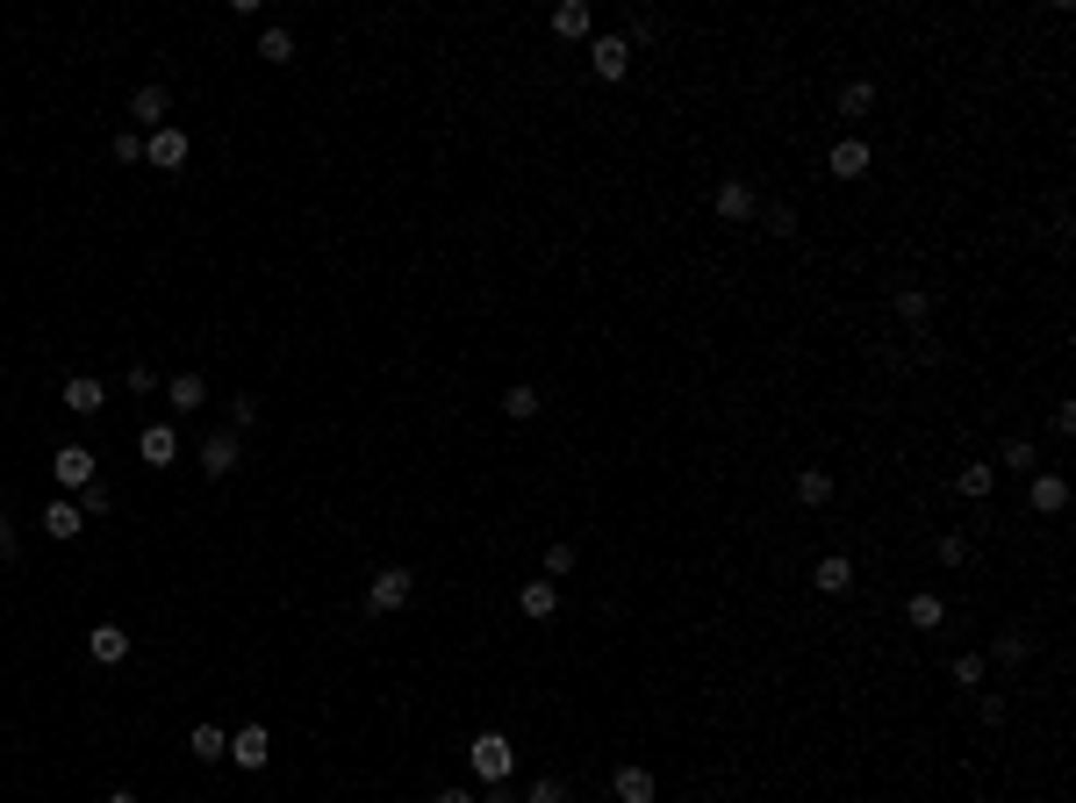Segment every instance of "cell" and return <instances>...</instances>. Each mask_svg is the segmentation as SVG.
I'll return each instance as SVG.
<instances>
[{
    "mask_svg": "<svg viewBox=\"0 0 1076 803\" xmlns=\"http://www.w3.org/2000/svg\"><path fill=\"white\" fill-rule=\"evenodd\" d=\"M467 761H474L481 782H510V768H517V739H510V732H481L474 746H467Z\"/></svg>",
    "mask_w": 1076,
    "mask_h": 803,
    "instance_id": "obj_1",
    "label": "cell"
},
{
    "mask_svg": "<svg viewBox=\"0 0 1076 803\" xmlns=\"http://www.w3.org/2000/svg\"><path fill=\"white\" fill-rule=\"evenodd\" d=\"M410 588H416V574H402V567H380L374 582H366V610H374V617L402 610V603H410Z\"/></svg>",
    "mask_w": 1076,
    "mask_h": 803,
    "instance_id": "obj_2",
    "label": "cell"
},
{
    "mask_svg": "<svg viewBox=\"0 0 1076 803\" xmlns=\"http://www.w3.org/2000/svg\"><path fill=\"white\" fill-rule=\"evenodd\" d=\"M589 65H596V80H632V44H625V36H596V44H589Z\"/></svg>",
    "mask_w": 1076,
    "mask_h": 803,
    "instance_id": "obj_3",
    "label": "cell"
},
{
    "mask_svg": "<svg viewBox=\"0 0 1076 803\" xmlns=\"http://www.w3.org/2000/svg\"><path fill=\"white\" fill-rule=\"evenodd\" d=\"M188 130H180V122H166V130H152V137H144V158H152V166H166V172H180L188 166Z\"/></svg>",
    "mask_w": 1076,
    "mask_h": 803,
    "instance_id": "obj_4",
    "label": "cell"
},
{
    "mask_svg": "<svg viewBox=\"0 0 1076 803\" xmlns=\"http://www.w3.org/2000/svg\"><path fill=\"white\" fill-rule=\"evenodd\" d=\"M36 524H44V538H58V546H65V538H80V531H86V510H80L72 496H51Z\"/></svg>",
    "mask_w": 1076,
    "mask_h": 803,
    "instance_id": "obj_5",
    "label": "cell"
},
{
    "mask_svg": "<svg viewBox=\"0 0 1076 803\" xmlns=\"http://www.w3.org/2000/svg\"><path fill=\"white\" fill-rule=\"evenodd\" d=\"M230 761H238V768H266V761H274V732H266V725H238V732H230Z\"/></svg>",
    "mask_w": 1076,
    "mask_h": 803,
    "instance_id": "obj_6",
    "label": "cell"
},
{
    "mask_svg": "<svg viewBox=\"0 0 1076 803\" xmlns=\"http://www.w3.org/2000/svg\"><path fill=\"white\" fill-rule=\"evenodd\" d=\"M890 308H897V324L926 330V316H933V288H919V280H897V288H890Z\"/></svg>",
    "mask_w": 1076,
    "mask_h": 803,
    "instance_id": "obj_7",
    "label": "cell"
},
{
    "mask_svg": "<svg viewBox=\"0 0 1076 803\" xmlns=\"http://www.w3.org/2000/svg\"><path fill=\"white\" fill-rule=\"evenodd\" d=\"M166 108H172V94H166L158 80L130 94V122H137V130H166Z\"/></svg>",
    "mask_w": 1076,
    "mask_h": 803,
    "instance_id": "obj_8",
    "label": "cell"
},
{
    "mask_svg": "<svg viewBox=\"0 0 1076 803\" xmlns=\"http://www.w3.org/2000/svg\"><path fill=\"white\" fill-rule=\"evenodd\" d=\"M825 172H833V180H861V172H869V137H839L833 151H825Z\"/></svg>",
    "mask_w": 1076,
    "mask_h": 803,
    "instance_id": "obj_9",
    "label": "cell"
},
{
    "mask_svg": "<svg viewBox=\"0 0 1076 803\" xmlns=\"http://www.w3.org/2000/svg\"><path fill=\"white\" fill-rule=\"evenodd\" d=\"M811 588H819V596H847V588H855V560H847V552H825V560L811 567Z\"/></svg>",
    "mask_w": 1076,
    "mask_h": 803,
    "instance_id": "obj_10",
    "label": "cell"
},
{
    "mask_svg": "<svg viewBox=\"0 0 1076 803\" xmlns=\"http://www.w3.org/2000/svg\"><path fill=\"white\" fill-rule=\"evenodd\" d=\"M58 402H65L72 416H101V402H108V394H101V380H94V374H72L65 388H58Z\"/></svg>",
    "mask_w": 1076,
    "mask_h": 803,
    "instance_id": "obj_11",
    "label": "cell"
},
{
    "mask_svg": "<svg viewBox=\"0 0 1076 803\" xmlns=\"http://www.w3.org/2000/svg\"><path fill=\"white\" fill-rule=\"evenodd\" d=\"M51 474H58V488H86V480H94V452H86V445H58Z\"/></svg>",
    "mask_w": 1076,
    "mask_h": 803,
    "instance_id": "obj_12",
    "label": "cell"
},
{
    "mask_svg": "<svg viewBox=\"0 0 1076 803\" xmlns=\"http://www.w3.org/2000/svg\"><path fill=\"white\" fill-rule=\"evenodd\" d=\"M589 29H596V8H589V0H560V8H553V36L581 44Z\"/></svg>",
    "mask_w": 1076,
    "mask_h": 803,
    "instance_id": "obj_13",
    "label": "cell"
},
{
    "mask_svg": "<svg viewBox=\"0 0 1076 803\" xmlns=\"http://www.w3.org/2000/svg\"><path fill=\"white\" fill-rule=\"evenodd\" d=\"M230 466H238V430H216V438L202 445V474L208 480H230Z\"/></svg>",
    "mask_w": 1076,
    "mask_h": 803,
    "instance_id": "obj_14",
    "label": "cell"
},
{
    "mask_svg": "<svg viewBox=\"0 0 1076 803\" xmlns=\"http://www.w3.org/2000/svg\"><path fill=\"white\" fill-rule=\"evenodd\" d=\"M517 610H524V617H553V610H560V582H546V574H531V582L517 588Z\"/></svg>",
    "mask_w": 1076,
    "mask_h": 803,
    "instance_id": "obj_15",
    "label": "cell"
},
{
    "mask_svg": "<svg viewBox=\"0 0 1076 803\" xmlns=\"http://www.w3.org/2000/svg\"><path fill=\"white\" fill-rule=\"evenodd\" d=\"M86 653H94L101 667L130 660V632H122V624H94V632H86Z\"/></svg>",
    "mask_w": 1076,
    "mask_h": 803,
    "instance_id": "obj_16",
    "label": "cell"
},
{
    "mask_svg": "<svg viewBox=\"0 0 1076 803\" xmlns=\"http://www.w3.org/2000/svg\"><path fill=\"white\" fill-rule=\"evenodd\" d=\"M717 216H725V222H753V216H761V202H753L747 180H725V187H717Z\"/></svg>",
    "mask_w": 1076,
    "mask_h": 803,
    "instance_id": "obj_17",
    "label": "cell"
},
{
    "mask_svg": "<svg viewBox=\"0 0 1076 803\" xmlns=\"http://www.w3.org/2000/svg\"><path fill=\"white\" fill-rule=\"evenodd\" d=\"M137 452H144V466H172V460H180V438H172V424H144Z\"/></svg>",
    "mask_w": 1076,
    "mask_h": 803,
    "instance_id": "obj_18",
    "label": "cell"
},
{
    "mask_svg": "<svg viewBox=\"0 0 1076 803\" xmlns=\"http://www.w3.org/2000/svg\"><path fill=\"white\" fill-rule=\"evenodd\" d=\"M653 789H661V782H653V768H617L610 775V796L617 803H653Z\"/></svg>",
    "mask_w": 1076,
    "mask_h": 803,
    "instance_id": "obj_19",
    "label": "cell"
},
{
    "mask_svg": "<svg viewBox=\"0 0 1076 803\" xmlns=\"http://www.w3.org/2000/svg\"><path fill=\"white\" fill-rule=\"evenodd\" d=\"M166 402H172V416H188V410H202V402H208V380H202V374H172V388H166Z\"/></svg>",
    "mask_w": 1076,
    "mask_h": 803,
    "instance_id": "obj_20",
    "label": "cell"
},
{
    "mask_svg": "<svg viewBox=\"0 0 1076 803\" xmlns=\"http://www.w3.org/2000/svg\"><path fill=\"white\" fill-rule=\"evenodd\" d=\"M905 617H911V632H940V624H947V603H940L933 588H919V596L905 603Z\"/></svg>",
    "mask_w": 1076,
    "mask_h": 803,
    "instance_id": "obj_21",
    "label": "cell"
},
{
    "mask_svg": "<svg viewBox=\"0 0 1076 803\" xmlns=\"http://www.w3.org/2000/svg\"><path fill=\"white\" fill-rule=\"evenodd\" d=\"M1033 510L1062 516V510H1069V480H1062V474H1033Z\"/></svg>",
    "mask_w": 1076,
    "mask_h": 803,
    "instance_id": "obj_22",
    "label": "cell"
},
{
    "mask_svg": "<svg viewBox=\"0 0 1076 803\" xmlns=\"http://www.w3.org/2000/svg\"><path fill=\"white\" fill-rule=\"evenodd\" d=\"M188 753H194V761H230V732H222V725H194Z\"/></svg>",
    "mask_w": 1076,
    "mask_h": 803,
    "instance_id": "obj_23",
    "label": "cell"
},
{
    "mask_svg": "<svg viewBox=\"0 0 1076 803\" xmlns=\"http://www.w3.org/2000/svg\"><path fill=\"white\" fill-rule=\"evenodd\" d=\"M797 502L803 510H825V502H833V474H825V466H803L797 474Z\"/></svg>",
    "mask_w": 1076,
    "mask_h": 803,
    "instance_id": "obj_24",
    "label": "cell"
},
{
    "mask_svg": "<svg viewBox=\"0 0 1076 803\" xmlns=\"http://www.w3.org/2000/svg\"><path fill=\"white\" fill-rule=\"evenodd\" d=\"M955 488H962V496H969V502H983V496H991V488H998V466H991V460H969V466H962V474H955Z\"/></svg>",
    "mask_w": 1076,
    "mask_h": 803,
    "instance_id": "obj_25",
    "label": "cell"
},
{
    "mask_svg": "<svg viewBox=\"0 0 1076 803\" xmlns=\"http://www.w3.org/2000/svg\"><path fill=\"white\" fill-rule=\"evenodd\" d=\"M869 108H875V86L869 80H847V86H839V115H847V122H861Z\"/></svg>",
    "mask_w": 1076,
    "mask_h": 803,
    "instance_id": "obj_26",
    "label": "cell"
},
{
    "mask_svg": "<svg viewBox=\"0 0 1076 803\" xmlns=\"http://www.w3.org/2000/svg\"><path fill=\"white\" fill-rule=\"evenodd\" d=\"M258 58H266V65H288V58H294V36L280 29V22H274V29H258Z\"/></svg>",
    "mask_w": 1076,
    "mask_h": 803,
    "instance_id": "obj_27",
    "label": "cell"
},
{
    "mask_svg": "<svg viewBox=\"0 0 1076 803\" xmlns=\"http://www.w3.org/2000/svg\"><path fill=\"white\" fill-rule=\"evenodd\" d=\"M1026 653H1033V646H1026V632H998V646L983 653V660H998V667H1026Z\"/></svg>",
    "mask_w": 1076,
    "mask_h": 803,
    "instance_id": "obj_28",
    "label": "cell"
},
{
    "mask_svg": "<svg viewBox=\"0 0 1076 803\" xmlns=\"http://www.w3.org/2000/svg\"><path fill=\"white\" fill-rule=\"evenodd\" d=\"M503 416H510V424H531V416H539V388H524V380H517V388L503 394Z\"/></svg>",
    "mask_w": 1076,
    "mask_h": 803,
    "instance_id": "obj_29",
    "label": "cell"
},
{
    "mask_svg": "<svg viewBox=\"0 0 1076 803\" xmlns=\"http://www.w3.org/2000/svg\"><path fill=\"white\" fill-rule=\"evenodd\" d=\"M761 230H769V238H797V208H789V202L761 208Z\"/></svg>",
    "mask_w": 1076,
    "mask_h": 803,
    "instance_id": "obj_30",
    "label": "cell"
},
{
    "mask_svg": "<svg viewBox=\"0 0 1076 803\" xmlns=\"http://www.w3.org/2000/svg\"><path fill=\"white\" fill-rule=\"evenodd\" d=\"M983 674H991V660H983V653H955V682H962V689H983Z\"/></svg>",
    "mask_w": 1076,
    "mask_h": 803,
    "instance_id": "obj_31",
    "label": "cell"
},
{
    "mask_svg": "<svg viewBox=\"0 0 1076 803\" xmlns=\"http://www.w3.org/2000/svg\"><path fill=\"white\" fill-rule=\"evenodd\" d=\"M991 466H1012V474H1033V445H1026V438H1012V445L998 452Z\"/></svg>",
    "mask_w": 1076,
    "mask_h": 803,
    "instance_id": "obj_32",
    "label": "cell"
},
{
    "mask_svg": "<svg viewBox=\"0 0 1076 803\" xmlns=\"http://www.w3.org/2000/svg\"><path fill=\"white\" fill-rule=\"evenodd\" d=\"M524 803H567V782L560 775H539V782L524 789Z\"/></svg>",
    "mask_w": 1076,
    "mask_h": 803,
    "instance_id": "obj_33",
    "label": "cell"
},
{
    "mask_svg": "<svg viewBox=\"0 0 1076 803\" xmlns=\"http://www.w3.org/2000/svg\"><path fill=\"white\" fill-rule=\"evenodd\" d=\"M933 560H940V567H962V560H969V538H955V531H947V538L933 546Z\"/></svg>",
    "mask_w": 1076,
    "mask_h": 803,
    "instance_id": "obj_34",
    "label": "cell"
},
{
    "mask_svg": "<svg viewBox=\"0 0 1076 803\" xmlns=\"http://www.w3.org/2000/svg\"><path fill=\"white\" fill-rule=\"evenodd\" d=\"M258 424V394H238V402H230V430H252Z\"/></svg>",
    "mask_w": 1076,
    "mask_h": 803,
    "instance_id": "obj_35",
    "label": "cell"
},
{
    "mask_svg": "<svg viewBox=\"0 0 1076 803\" xmlns=\"http://www.w3.org/2000/svg\"><path fill=\"white\" fill-rule=\"evenodd\" d=\"M80 510L86 516H108V488H101V480H86V488H80Z\"/></svg>",
    "mask_w": 1076,
    "mask_h": 803,
    "instance_id": "obj_36",
    "label": "cell"
},
{
    "mask_svg": "<svg viewBox=\"0 0 1076 803\" xmlns=\"http://www.w3.org/2000/svg\"><path fill=\"white\" fill-rule=\"evenodd\" d=\"M116 158H122V166H137V158H144V130H122V137H116Z\"/></svg>",
    "mask_w": 1076,
    "mask_h": 803,
    "instance_id": "obj_37",
    "label": "cell"
},
{
    "mask_svg": "<svg viewBox=\"0 0 1076 803\" xmlns=\"http://www.w3.org/2000/svg\"><path fill=\"white\" fill-rule=\"evenodd\" d=\"M560 574H575V546H553L546 552V582H560Z\"/></svg>",
    "mask_w": 1076,
    "mask_h": 803,
    "instance_id": "obj_38",
    "label": "cell"
},
{
    "mask_svg": "<svg viewBox=\"0 0 1076 803\" xmlns=\"http://www.w3.org/2000/svg\"><path fill=\"white\" fill-rule=\"evenodd\" d=\"M661 36V15H632V29H625V44H653Z\"/></svg>",
    "mask_w": 1076,
    "mask_h": 803,
    "instance_id": "obj_39",
    "label": "cell"
},
{
    "mask_svg": "<svg viewBox=\"0 0 1076 803\" xmlns=\"http://www.w3.org/2000/svg\"><path fill=\"white\" fill-rule=\"evenodd\" d=\"M22 552V538H15V524H8V510H0V560H15Z\"/></svg>",
    "mask_w": 1076,
    "mask_h": 803,
    "instance_id": "obj_40",
    "label": "cell"
},
{
    "mask_svg": "<svg viewBox=\"0 0 1076 803\" xmlns=\"http://www.w3.org/2000/svg\"><path fill=\"white\" fill-rule=\"evenodd\" d=\"M481 803H517V796H510V789H503V782H488V796H481Z\"/></svg>",
    "mask_w": 1076,
    "mask_h": 803,
    "instance_id": "obj_41",
    "label": "cell"
},
{
    "mask_svg": "<svg viewBox=\"0 0 1076 803\" xmlns=\"http://www.w3.org/2000/svg\"><path fill=\"white\" fill-rule=\"evenodd\" d=\"M431 803H474V796H460V789H438V796H431Z\"/></svg>",
    "mask_w": 1076,
    "mask_h": 803,
    "instance_id": "obj_42",
    "label": "cell"
},
{
    "mask_svg": "<svg viewBox=\"0 0 1076 803\" xmlns=\"http://www.w3.org/2000/svg\"><path fill=\"white\" fill-rule=\"evenodd\" d=\"M108 803H144V796H130V789H116V796H108Z\"/></svg>",
    "mask_w": 1076,
    "mask_h": 803,
    "instance_id": "obj_43",
    "label": "cell"
}]
</instances>
